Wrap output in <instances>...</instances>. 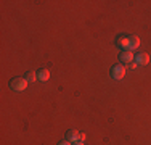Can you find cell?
<instances>
[{
  "label": "cell",
  "instance_id": "6da1fadb",
  "mask_svg": "<svg viewBox=\"0 0 151 145\" xmlns=\"http://www.w3.org/2000/svg\"><path fill=\"white\" fill-rule=\"evenodd\" d=\"M27 79L26 78H13V79H10V89L12 90H15V92H23V90H26V87H27Z\"/></svg>",
  "mask_w": 151,
  "mask_h": 145
},
{
  "label": "cell",
  "instance_id": "7a4b0ae2",
  "mask_svg": "<svg viewBox=\"0 0 151 145\" xmlns=\"http://www.w3.org/2000/svg\"><path fill=\"white\" fill-rule=\"evenodd\" d=\"M125 65H122V63H117V65H113L111 66V70H109V74H111V78L113 79H116V81H121L122 78L125 76Z\"/></svg>",
  "mask_w": 151,
  "mask_h": 145
},
{
  "label": "cell",
  "instance_id": "3957f363",
  "mask_svg": "<svg viewBox=\"0 0 151 145\" xmlns=\"http://www.w3.org/2000/svg\"><path fill=\"white\" fill-rule=\"evenodd\" d=\"M134 60H135V55H134V52L132 50H121V53H119V61L122 65H132L134 63Z\"/></svg>",
  "mask_w": 151,
  "mask_h": 145
},
{
  "label": "cell",
  "instance_id": "277c9868",
  "mask_svg": "<svg viewBox=\"0 0 151 145\" xmlns=\"http://www.w3.org/2000/svg\"><path fill=\"white\" fill-rule=\"evenodd\" d=\"M135 63H137V66H146V65L150 63V55L146 52H138L135 55Z\"/></svg>",
  "mask_w": 151,
  "mask_h": 145
},
{
  "label": "cell",
  "instance_id": "5b68a950",
  "mask_svg": "<svg viewBox=\"0 0 151 145\" xmlns=\"http://www.w3.org/2000/svg\"><path fill=\"white\" fill-rule=\"evenodd\" d=\"M116 45L119 47L121 50H129V36L119 34L116 37Z\"/></svg>",
  "mask_w": 151,
  "mask_h": 145
},
{
  "label": "cell",
  "instance_id": "8992f818",
  "mask_svg": "<svg viewBox=\"0 0 151 145\" xmlns=\"http://www.w3.org/2000/svg\"><path fill=\"white\" fill-rule=\"evenodd\" d=\"M79 137H81V132L76 130V129H69L66 132V140H68V142H71V144L79 142Z\"/></svg>",
  "mask_w": 151,
  "mask_h": 145
},
{
  "label": "cell",
  "instance_id": "52a82bcc",
  "mask_svg": "<svg viewBox=\"0 0 151 145\" xmlns=\"http://www.w3.org/2000/svg\"><path fill=\"white\" fill-rule=\"evenodd\" d=\"M35 72H37V81L39 82H45L50 79V71L47 70V68H40V70H37Z\"/></svg>",
  "mask_w": 151,
  "mask_h": 145
},
{
  "label": "cell",
  "instance_id": "ba28073f",
  "mask_svg": "<svg viewBox=\"0 0 151 145\" xmlns=\"http://www.w3.org/2000/svg\"><path fill=\"white\" fill-rule=\"evenodd\" d=\"M140 45V37L138 36H129V50L134 52L135 49H138Z\"/></svg>",
  "mask_w": 151,
  "mask_h": 145
},
{
  "label": "cell",
  "instance_id": "9c48e42d",
  "mask_svg": "<svg viewBox=\"0 0 151 145\" xmlns=\"http://www.w3.org/2000/svg\"><path fill=\"white\" fill-rule=\"evenodd\" d=\"M24 78L27 79V82H34L35 79H37V72H35V71H26Z\"/></svg>",
  "mask_w": 151,
  "mask_h": 145
},
{
  "label": "cell",
  "instance_id": "30bf717a",
  "mask_svg": "<svg viewBox=\"0 0 151 145\" xmlns=\"http://www.w3.org/2000/svg\"><path fill=\"white\" fill-rule=\"evenodd\" d=\"M58 145H73L71 142H68V140H63V142H60Z\"/></svg>",
  "mask_w": 151,
  "mask_h": 145
},
{
  "label": "cell",
  "instance_id": "8fae6325",
  "mask_svg": "<svg viewBox=\"0 0 151 145\" xmlns=\"http://www.w3.org/2000/svg\"><path fill=\"white\" fill-rule=\"evenodd\" d=\"M85 140V134H81V137H79V142H84Z\"/></svg>",
  "mask_w": 151,
  "mask_h": 145
},
{
  "label": "cell",
  "instance_id": "7c38bea8",
  "mask_svg": "<svg viewBox=\"0 0 151 145\" xmlns=\"http://www.w3.org/2000/svg\"><path fill=\"white\" fill-rule=\"evenodd\" d=\"M73 145H84V142H76V144H73Z\"/></svg>",
  "mask_w": 151,
  "mask_h": 145
}]
</instances>
